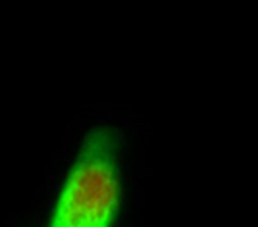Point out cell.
Returning a JSON list of instances; mask_svg holds the SVG:
<instances>
[{
	"instance_id": "1",
	"label": "cell",
	"mask_w": 258,
	"mask_h": 227,
	"mask_svg": "<svg viewBox=\"0 0 258 227\" xmlns=\"http://www.w3.org/2000/svg\"><path fill=\"white\" fill-rule=\"evenodd\" d=\"M119 195L118 139L110 127H95L70 168L50 227H108Z\"/></svg>"
}]
</instances>
